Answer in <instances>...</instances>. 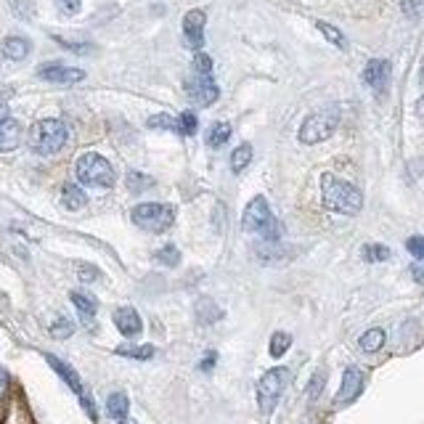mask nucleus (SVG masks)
<instances>
[{"label":"nucleus","instance_id":"nucleus-23","mask_svg":"<svg viewBox=\"0 0 424 424\" xmlns=\"http://www.w3.org/2000/svg\"><path fill=\"white\" fill-rule=\"evenodd\" d=\"M361 254H363L366 263H382V260H390L392 252L385 247V244H366V247L361 250Z\"/></svg>","mask_w":424,"mask_h":424},{"label":"nucleus","instance_id":"nucleus-15","mask_svg":"<svg viewBox=\"0 0 424 424\" xmlns=\"http://www.w3.org/2000/svg\"><path fill=\"white\" fill-rule=\"evenodd\" d=\"M46 361L51 363L53 372H56V374H59V376H61V379H64V382H67L69 390H74V392H77V395H83V382H80V376H77V372H74V369H72L69 363H64L61 358H56V356H46Z\"/></svg>","mask_w":424,"mask_h":424},{"label":"nucleus","instance_id":"nucleus-32","mask_svg":"<svg viewBox=\"0 0 424 424\" xmlns=\"http://www.w3.org/2000/svg\"><path fill=\"white\" fill-rule=\"evenodd\" d=\"M406 247L416 260H424V236H411L406 241Z\"/></svg>","mask_w":424,"mask_h":424},{"label":"nucleus","instance_id":"nucleus-25","mask_svg":"<svg viewBox=\"0 0 424 424\" xmlns=\"http://www.w3.org/2000/svg\"><path fill=\"white\" fill-rule=\"evenodd\" d=\"M316 27L321 30V32H323V37H326L329 43H334L337 48H347V40H345V34L339 32L337 27H332V24H326V21H319Z\"/></svg>","mask_w":424,"mask_h":424},{"label":"nucleus","instance_id":"nucleus-16","mask_svg":"<svg viewBox=\"0 0 424 424\" xmlns=\"http://www.w3.org/2000/svg\"><path fill=\"white\" fill-rule=\"evenodd\" d=\"M0 51L6 59H11V61H21V59H27L30 51H32V46H30V40L27 37H6L3 40V46H0Z\"/></svg>","mask_w":424,"mask_h":424},{"label":"nucleus","instance_id":"nucleus-29","mask_svg":"<svg viewBox=\"0 0 424 424\" xmlns=\"http://www.w3.org/2000/svg\"><path fill=\"white\" fill-rule=\"evenodd\" d=\"M149 128H154V130H178V119L170 117V114H154V117H149Z\"/></svg>","mask_w":424,"mask_h":424},{"label":"nucleus","instance_id":"nucleus-20","mask_svg":"<svg viewBox=\"0 0 424 424\" xmlns=\"http://www.w3.org/2000/svg\"><path fill=\"white\" fill-rule=\"evenodd\" d=\"M69 297H72L74 307H77L83 316H88V319H90V316H96V310H99V303H96L90 294H85V292H72Z\"/></svg>","mask_w":424,"mask_h":424},{"label":"nucleus","instance_id":"nucleus-5","mask_svg":"<svg viewBox=\"0 0 424 424\" xmlns=\"http://www.w3.org/2000/svg\"><path fill=\"white\" fill-rule=\"evenodd\" d=\"M77 181L85 186H99L109 188L114 186V170L103 159L101 154H83L77 159Z\"/></svg>","mask_w":424,"mask_h":424},{"label":"nucleus","instance_id":"nucleus-38","mask_svg":"<svg viewBox=\"0 0 424 424\" xmlns=\"http://www.w3.org/2000/svg\"><path fill=\"white\" fill-rule=\"evenodd\" d=\"M321 382H323V374H316L313 376V385H310V395H316V392L321 390Z\"/></svg>","mask_w":424,"mask_h":424},{"label":"nucleus","instance_id":"nucleus-14","mask_svg":"<svg viewBox=\"0 0 424 424\" xmlns=\"http://www.w3.org/2000/svg\"><path fill=\"white\" fill-rule=\"evenodd\" d=\"M21 143V125L17 119L3 117L0 119V152H14Z\"/></svg>","mask_w":424,"mask_h":424},{"label":"nucleus","instance_id":"nucleus-30","mask_svg":"<svg viewBox=\"0 0 424 424\" xmlns=\"http://www.w3.org/2000/svg\"><path fill=\"white\" fill-rule=\"evenodd\" d=\"M157 260L165 263V265H178V263H181V252H178L172 244H168V247H162V250L157 252Z\"/></svg>","mask_w":424,"mask_h":424},{"label":"nucleus","instance_id":"nucleus-3","mask_svg":"<svg viewBox=\"0 0 424 424\" xmlns=\"http://www.w3.org/2000/svg\"><path fill=\"white\" fill-rule=\"evenodd\" d=\"M241 228H244L247 234L263 236L265 241H279V223L273 218L265 196H254L252 202L247 204L244 218H241Z\"/></svg>","mask_w":424,"mask_h":424},{"label":"nucleus","instance_id":"nucleus-42","mask_svg":"<svg viewBox=\"0 0 424 424\" xmlns=\"http://www.w3.org/2000/svg\"><path fill=\"white\" fill-rule=\"evenodd\" d=\"M119 424H136V422H128V419H122V422H119Z\"/></svg>","mask_w":424,"mask_h":424},{"label":"nucleus","instance_id":"nucleus-34","mask_svg":"<svg viewBox=\"0 0 424 424\" xmlns=\"http://www.w3.org/2000/svg\"><path fill=\"white\" fill-rule=\"evenodd\" d=\"M77 273L83 281H96L99 279V268H90V265H77Z\"/></svg>","mask_w":424,"mask_h":424},{"label":"nucleus","instance_id":"nucleus-10","mask_svg":"<svg viewBox=\"0 0 424 424\" xmlns=\"http://www.w3.org/2000/svg\"><path fill=\"white\" fill-rule=\"evenodd\" d=\"M37 77L56 85H74L85 80V72L74 67H64V64H43V67L37 69Z\"/></svg>","mask_w":424,"mask_h":424},{"label":"nucleus","instance_id":"nucleus-4","mask_svg":"<svg viewBox=\"0 0 424 424\" xmlns=\"http://www.w3.org/2000/svg\"><path fill=\"white\" fill-rule=\"evenodd\" d=\"M130 218H133V223H136L138 228H143L149 234H162V231H168L170 225L175 223V210L170 204L146 202L133 207Z\"/></svg>","mask_w":424,"mask_h":424},{"label":"nucleus","instance_id":"nucleus-26","mask_svg":"<svg viewBox=\"0 0 424 424\" xmlns=\"http://www.w3.org/2000/svg\"><path fill=\"white\" fill-rule=\"evenodd\" d=\"M289 345H292V337H289L287 332H276L271 337V356L281 358L289 350Z\"/></svg>","mask_w":424,"mask_h":424},{"label":"nucleus","instance_id":"nucleus-11","mask_svg":"<svg viewBox=\"0 0 424 424\" xmlns=\"http://www.w3.org/2000/svg\"><path fill=\"white\" fill-rule=\"evenodd\" d=\"M361 390H363V374L358 372V369H345V374H342V387H339L337 392V403L342 406V403H353L358 395H361Z\"/></svg>","mask_w":424,"mask_h":424},{"label":"nucleus","instance_id":"nucleus-6","mask_svg":"<svg viewBox=\"0 0 424 424\" xmlns=\"http://www.w3.org/2000/svg\"><path fill=\"white\" fill-rule=\"evenodd\" d=\"M287 385H289V372L284 366L263 374V379H260V385H257V403H260V411H263V414H271L273 408H276L281 392L287 390Z\"/></svg>","mask_w":424,"mask_h":424},{"label":"nucleus","instance_id":"nucleus-7","mask_svg":"<svg viewBox=\"0 0 424 424\" xmlns=\"http://www.w3.org/2000/svg\"><path fill=\"white\" fill-rule=\"evenodd\" d=\"M339 125V114L334 109H326V112H313L310 117L303 122L300 128V141L313 146V143H321L326 138L337 130Z\"/></svg>","mask_w":424,"mask_h":424},{"label":"nucleus","instance_id":"nucleus-22","mask_svg":"<svg viewBox=\"0 0 424 424\" xmlns=\"http://www.w3.org/2000/svg\"><path fill=\"white\" fill-rule=\"evenodd\" d=\"M382 345H385V332L382 329H369L361 337V350H366V353H376Z\"/></svg>","mask_w":424,"mask_h":424},{"label":"nucleus","instance_id":"nucleus-13","mask_svg":"<svg viewBox=\"0 0 424 424\" xmlns=\"http://www.w3.org/2000/svg\"><path fill=\"white\" fill-rule=\"evenodd\" d=\"M114 323H117V329L125 337H138L143 332L141 316H138V310H133V307H119V310H114Z\"/></svg>","mask_w":424,"mask_h":424},{"label":"nucleus","instance_id":"nucleus-35","mask_svg":"<svg viewBox=\"0 0 424 424\" xmlns=\"http://www.w3.org/2000/svg\"><path fill=\"white\" fill-rule=\"evenodd\" d=\"M51 332L56 334V337H69V334H72V323H69L67 319H61V321L53 326Z\"/></svg>","mask_w":424,"mask_h":424},{"label":"nucleus","instance_id":"nucleus-31","mask_svg":"<svg viewBox=\"0 0 424 424\" xmlns=\"http://www.w3.org/2000/svg\"><path fill=\"white\" fill-rule=\"evenodd\" d=\"M194 72L199 74H212V59L207 53H196L194 56Z\"/></svg>","mask_w":424,"mask_h":424},{"label":"nucleus","instance_id":"nucleus-39","mask_svg":"<svg viewBox=\"0 0 424 424\" xmlns=\"http://www.w3.org/2000/svg\"><path fill=\"white\" fill-rule=\"evenodd\" d=\"M212 363H215V356H212V353H210V356L204 358L202 369H204V372H210V369H212Z\"/></svg>","mask_w":424,"mask_h":424},{"label":"nucleus","instance_id":"nucleus-36","mask_svg":"<svg viewBox=\"0 0 424 424\" xmlns=\"http://www.w3.org/2000/svg\"><path fill=\"white\" fill-rule=\"evenodd\" d=\"M403 11H406L408 17H416V11H419V0H403Z\"/></svg>","mask_w":424,"mask_h":424},{"label":"nucleus","instance_id":"nucleus-40","mask_svg":"<svg viewBox=\"0 0 424 424\" xmlns=\"http://www.w3.org/2000/svg\"><path fill=\"white\" fill-rule=\"evenodd\" d=\"M8 385V374H6V369H0V390Z\"/></svg>","mask_w":424,"mask_h":424},{"label":"nucleus","instance_id":"nucleus-9","mask_svg":"<svg viewBox=\"0 0 424 424\" xmlns=\"http://www.w3.org/2000/svg\"><path fill=\"white\" fill-rule=\"evenodd\" d=\"M363 83L374 93H385L390 88V61L387 59H372L363 69Z\"/></svg>","mask_w":424,"mask_h":424},{"label":"nucleus","instance_id":"nucleus-43","mask_svg":"<svg viewBox=\"0 0 424 424\" xmlns=\"http://www.w3.org/2000/svg\"><path fill=\"white\" fill-rule=\"evenodd\" d=\"M422 85H424V64H422Z\"/></svg>","mask_w":424,"mask_h":424},{"label":"nucleus","instance_id":"nucleus-41","mask_svg":"<svg viewBox=\"0 0 424 424\" xmlns=\"http://www.w3.org/2000/svg\"><path fill=\"white\" fill-rule=\"evenodd\" d=\"M416 112H419V117L424 119V96L419 99V103H416Z\"/></svg>","mask_w":424,"mask_h":424},{"label":"nucleus","instance_id":"nucleus-2","mask_svg":"<svg viewBox=\"0 0 424 424\" xmlns=\"http://www.w3.org/2000/svg\"><path fill=\"white\" fill-rule=\"evenodd\" d=\"M67 143V125L61 119H40L30 128V149L40 157L61 152Z\"/></svg>","mask_w":424,"mask_h":424},{"label":"nucleus","instance_id":"nucleus-12","mask_svg":"<svg viewBox=\"0 0 424 424\" xmlns=\"http://www.w3.org/2000/svg\"><path fill=\"white\" fill-rule=\"evenodd\" d=\"M183 34H186V46L191 48H202L204 46V11L194 8L183 19Z\"/></svg>","mask_w":424,"mask_h":424},{"label":"nucleus","instance_id":"nucleus-27","mask_svg":"<svg viewBox=\"0 0 424 424\" xmlns=\"http://www.w3.org/2000/svg\"><path fill=\"white\" fill-rule=\"evenodd\" d=\"M119 356L138 358V361H149L154 356V345H141V347H117Z\"/></svg>","mask_w":424,"mask_h":424},{"label":"nucleus","instance_id":"nucleus-8","mask_svg":"<svg viewBox=\"0 0 424 424\" xmlns=\"http://www.w3.org/2000/svg\"><path fill=\"white\" fill-rule=\"evenodd\" d=\"M218 85L212 80V74H199L194 72L191 77H186V96L191 99V103L196 106H212L218 101Z\"/></svg>","mask_w":424,"mask_h":424},{"label":"nucleus","instance_id":"nucleus-18","mask_svg":"<svg viewBox=\"0 0 424 424\" xmlns=\"http://www.w3.org/2000/svg\"><path fill=\"white\" fill-rule=\"evenodd\" d=\"M128 408H130V403H128V395H125V392H112V395H109V401H106V414H109L112 419L122 422V419L128 416Z\"/></svg>","mask_w":424,"mask_h":424},{"label":"nucleus","instance_id":"nucleus-24","mask_svg":"<svg viewBox=\"0 0 424 424\" xmlns=\"http://www.w3.org/2000/svg\"><path fill=\"white\" fill-rule=\"evenodd\" d=\"M149 186H154V181L149 178V175L136 172V170H130V172H128V188H130L133 194H141V191H146Z\"/></svg>","mask_w":424,"mask_h":424},{"label":"nucleus","instance_id":"nucleus-1","mask_svg":"<svg viewBox=\"0 0 424 424\" xmlns=\"http://www.w3.org/2000/svg\"><path fill=\"white\" fill-rule=\"evenodd\" d=\"M321 194H323V207L339 212V215H358L363 207V196L353 183L339 181L334 175H323L321 178Z\"/></svg>","mask_w":424,"mask_h":424},{"label":"nucleus","instance_id":"nucleus-37","mask_svg":"<svg viewBox=\"0 0 424 424\" xmlns=\"http://www.w3.org/2000/svg\"><path fill=\"white\" fill-rule=\"evenodd\" d=\"M411 276H414L419 284H424V260H419V263L411 268Z\"/></svg>","mask_w":424,"mask_h":424},{"label":"nucleus","instance_id":"nucleus-21","mask_svg":"<svg viewBox=\"0 0 424 424\" xmlns=\"http://www.w3.org/2000/svg\"><path fill=\"white\" fill-rule=\"evenodd\" d=\"M250 159H252V146H250V143H241V146H236L234 154H231V170H234V172H241V170L250 165Z\"/></svg>","mask_w":424,"mask_h":424},{"label":"nucleus","instance_id":"nucleus-19","mask_svg":"<svg viewBox=\"0 0 424 424\" xmlns=\"http://www.w3.org/2000/svg\"><path fill=\"white\" fill-rule=\"evenodd\" d=\"M228 138H231V125H228V122H218V125L210 128V133H207V143H210L212 149H221Z\"/></svg>","mask_w":424,"mask_h":424},{"label":"nucleus","instance_id":"nucleus-17","mask_svg":"<svg viewBox=\"0 0 424 424\" xmlns=\"http://www.w3.org/2000/svg\"><path fill=\"white\" fill-rule=\"evenodd\" d=\"M61 204L67 207V210H83L85 204H88V196H85V191L80 186H74V183H67L64 191H61Z\"/></svg>","mask_w":424,"mask_h":424},{"label":"nucleus","instance_id":"nucleus-33","mask_svg":"<svg viewBox=\"0 0 424 424\" xmlns=\"http://www.w3.org/2000/svg\"><path fill=\"white\" fill-rule=\"evenodd\" d=\"M80 3H83V0H56V8H59L64 17H72V14L80 11Z\"/></svg>","mask_w":424,"mask_h":424},{"label":"nucleus","instance_id":"nucleus-28","mask_svg":"<svg viewBox=\"0 0 424 424\" xmlns=\"http://www.w3.org/2000/svg\"><path fill=\"white\" fill-rule=\"evenodd\" d=\"M196 128H199V119H196L194 112H183V114L178 117V130H181L183 136H194Z\"/></svg>","mask_w":424,"mask_h":424}]
</instances>
